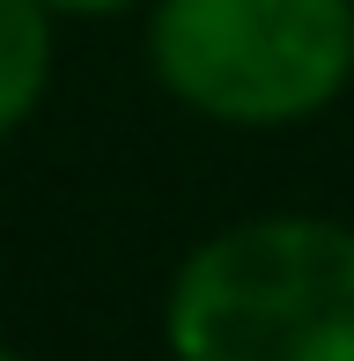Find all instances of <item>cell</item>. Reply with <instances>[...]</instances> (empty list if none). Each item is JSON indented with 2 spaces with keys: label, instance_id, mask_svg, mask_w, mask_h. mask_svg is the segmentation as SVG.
<instances>
[{
  "label": "cell",
  "instance_id": "obj_5",
  "mask_svg": "<svg viewBox=\"0 0 354 361\" xmlns=\"http://www.w3.org/2000/svg\"><path fill=\"white\" fill-rule=\"evenodd\" d=\"M0 361H30V354H15V347H0Z\"/></svg>",
  "mask_w": 354,
  "mask_h": 361
},
{
  "label": "cell",
  "instance_id": "obj_3",
  "mask_svg": "<svg viewBox=\"0 0 354 361\" xmlns=\"http://www.w3.org/2000/svg\"><path fill=\"white\" fill-rule=\"evenodd\" d=\"M44 81H52V8L0 0V140L44 104Z\"/></svg>",
  "mask_w": 354,
  "mask_h": 361
},
{
  "label": "cell",
  "instance_id": "obj_2",
  "mask_svg": "<svg viewBox=\"0 0 354 361\" xmlns=\"http://www.w3.org/2000/svg\"><path fill=\"white\" fill-rule=\"evenodd\" d=\"M148 67L214 126H303L354 81V0H155Z\"/></svg>",
  "mask_w": 354,
  "mask_h": 361
},
{
  "label": "cell",
  "instance_id": "obj_4",
  "mask_svg": "<svg viewBox=\"0 0 354 361\" xmlns=\"http://www.w3.org/2000/svg\"><path fill=\"white\" fill-rule=\"evenodd\" d=\"M52 15H118V8H133V0H44Z\"/></svg>",
  "mask_w": 354,
  "mask_h": 361
},
{
  "label": "cell",
  "instance_id": "obj_1",
  "mask_svg": "<svg viewBox=\"0 0 354 361\" xmlns=\"http://www.w3.org/2000/svg\"><path fill=\"white\" fill-rule=\"evenodd\" d=\"M170 361H354V228L251 214L200 236L163 295Z\"/></svg>",
  "mask_w": 354,
  "mask_h": 361
}]
</instances>
